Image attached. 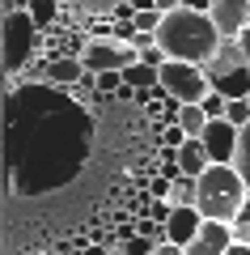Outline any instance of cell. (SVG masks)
Returning <instances> with one entry per match:
<instances>
[{
	"instance_id": "6da1fadb",
	"label": "cell",
	"mask_w": 250,
	"mask_h": 255,
	"mask_svg": "<svg viewBox=\"0 0 250 255\" xmlns=\"http://www.w3.org/2000/svg\"><path fill=\"white\" fill-rule=\"evenodd\" d=\"M221 43L225 38L216 34L212 17L199 13V9H191L187 0H178V9L166 13V21H161V30H157V47L166 51V60L195 64V68H204V64L221 51Z\"/></svg>"
},
{
	"instance_id": "7a4b0ae2",
	"label": "cell",
	"mask_w": 250,
	"mask_h": 255,
	"mask_svg": "<svg viewBox=\"0 0 250 255\" xmlns=\"http://www.w3.org/2000/svg\"><path fill=\"white\" fill-rule=\"evenodd\" d=\"M250 200L246 183L233 166H212V170L199 179V213L204 221H221V226H233V217L242 213V204Z\"/></svg>"
},
{
	"instance_id": "3957f363",
	"label": "cell",
	"mask_w": 250,
	"mask_h": 255,
	"mask_svg": "<svg viewBox=\"0 0 250 255\" xmlns=\"http://www.w3.org/2000/svg\"><path fill=\"white\" fill-rule=\"evenodd\" d=\"M204 77L212 85V94H221L225 102H246L250 98V64H246L238 43H221V51L204 64Z\"/></svg>"
},
{
	"instance_id": "277c9868",
	"label": "cell",
	"mask_w": 250,
	"mask_h": 255,
	"mask_svg": "<svg viewBox=\"0 0 250 255\" xmlns=\"http://www.w3.org/2000/svg\"><path fill=\"white\" fill-rule=\"evenodd\" d=\"M161 94H166V98H174L178 107H199V102L212 94V85H208L204 68H195V64H178V60H166V64H161Z\"/></svg>"
},
{
	"instance_id": "5b68a950",
	"label": "cell",
	"mask_w": 250,
	"mask_h": 255,
	"mask_svg": "<svg viewBox=\"0 0 250 255\" xmlns=\"http://www.w3.org/2000/svg\"><path fill=\"white\" fill-rule=\"evenodd\" d=\"M81 64H85V73H93V77H102V73H123V68H132V64H140V51H136V47L115 43L110 34H98V38L85 43Z\"/></svg>"
},
{
	"instance_id": "8992f818",
	"label": "cell",
	"mask_w": 250,
	"mask_h": 255,
	"mask_svg": "<svg viewBox=\"0 0 250 255\" xmlns=\"http://www.w3.org/2000/svg\"><path fill=\"white\" fill-rule=\"evenodd\" d=\"M30 38H34V21H30L26 4H9V13H4V73H17V68H26L30 60Z\"/></svg>"
},
{
	"instance_id": "52a82bcc",
	"label": "cell",
	"mask_w": 250,
	"mask_h": 255,
	"mask_svg": "<svg viewBox=\"0 0 250 255\" xmlns=\"http://www.w3.org/2000/svg\"><path fill=\"white\" fill-rule=\"evenodd\" d=\"M212 26L225 43H238L250 30V0H212Z\"/></svg>"
},
{
	"instance_id": "ba28073f",
	"label": "cell",
	"mask_w": 250,
	"mask_h": 255,
	"mask_svg": "<svg viewBox=\"0 0 250 255\" xmlns=\"http://www.w3.org/2000/svg\"><path fill=\"white\" fill-rule=\"evenodd\" d=\"M199 140H204V149H208V157H212V166H233V162H238V140H242V132L229 124V119L208 124V132H204Z\"/></svg>"
},
{
	"instance_id": "9c48e42d",
	"label": "cell",
	"mask_w": 250,
	"mask_h": 255,
	"mask_svg": "<svg viewBox=\"0 0 250 255\" xmlns=\"http://www.w3.org/2000/svg\"><path fill=\"white\" fill-rule=\"evenodd\" d=\"M199 234H204V213L199 209H174V217L166 221V243L182 247V251H187Z\"/></svg>"
},
{
	"instance_id": "30bf717a",
	"label": "cell",
	"mask_w": 250,
	"mask_h": 255,
	"mask_svg": "<svg viewBox=\"0 0 250 255\" xmlns=\"http://www.w3.org/2000/svg\"><path fill=\"white\" fill-rule=\"evenodd\" d=\"M233 247V230L221 221H204V234L187 247V255H229Z\"/></svg>"
},
{
	"instance_id": "8fae6325",
	"label": "cell",
	"mask_w": 250,
	"mask_h": 255,
	"mask_svg": "<svg viewBox=\"0 0 250 255\" xmlns=\"http://www.w3.org/2000/svg\"><path fill=\"white\" fill-rule=\"evenodd\" d=\"M178 170L187 174V179H204V174L212 170V157H208L204 140H187V145L178 149Z\"/></svg>"
},
{
	"instance_id": "7c38bea8",
	"label": "cell",
	"mask_w": 250,
	"mask_h": 255,
	"mask_svg": "<svg viewBox=\"0 0 250 255\" xmlns=\"http://www.w3.org/2000/svg\"><path fill=\"white\" fill-rule=\"evenodd\" d=\"M43 77H47L51 85H68V90H72V85H81V77H85V64L64 55V60H51V64H47Z\"/></svg>"
},
{
	"instance_id": "4fadbf2b",
	"label": "cell",
	"mask_w": 250,
	"mask_h": 255,
	"mask_svg": "<svg viewBox=\"0 0 250 255\" xmlns=\"http://www.w3.org/2000/svg\"><path fill=\"white\" fill-rule=\"evenodd\" d=\"M208 124H212V119L204 115V107H182V111H178V128L187 132L191 140H199V136H204V132H208Z\"/></svg>"
},
{
	"instance_id": "5bb4252c",
	"label": "cell",
	"mask_w": 250,
	"mask_h": 255,
	"mask_svg": "<svg viewBox=\"0 0 250 255\" xmlns=\"http://www.w3.org/2000/svg\"><path fill=\"white\" fill-rule=\"evenodd\" d=\"M233 170L242 174V183H246V191H250V128H242V140H238V162H233Z\"/></svg>"
},
{
	"instance_id": "9a60e30c",
	"label": "cell",
	"mask_w": 250,
	"mask_h": 255,
	"mask_svg": "<svg viewBox=\"0 0 250 255\" xmlns=\"http://www.w3.org/2000/svg\"><path fill=\"white\" fill-rule=\"evenodd\" d=\"M55 9H60V4H47V0H34V4H26V13H30V21H34V30L51 26V21H55Z\"/></svg>"
},
{
	"instance_id": "2e32d148",
	"label": "cell",
	"mask_w": 250,
	"mask_h": 255,
	"mask_svg": "<svg viewBox=\"0 0 250 255\" xmlns=\"http://www.w3.org/2000/svg\"><path fill=\"white\" fill-rule=\"evenodd\" d=\"M233 243H242V247H250V200L246 204H242V213H238V217H233Z\"/></svg>"
},
{
	"instance_id": "e0dca14e",
	"label": "cell",
	"mask_w": 250,
	"mask_h": 255,
	"mask_svg": "<svg viewBox=\"0 0 250 255\" xmlns=\"http://www.w3.org/2000/svg\"><path fill=\"white\" fill-rule=\"evenodd\" d=\"M199 107H204V115L212 119V124H216V119H225V115H229V102H225L221 94H208V98L199 102Z\"/></svg>"
},
{
	"instance_id": "ac0fdd59",
	"label": "cell",
	"mask_w": 250,
	"mask_h": 255,
	"mask_svg": "<svg viewBox=\"0 0 250 255\" xmlns=\"http://www.w3.org/2000/svg\"><path fill=\"white\" fill-rule=\"evenodd\" d=\"M225 119H229L238 132H242V128H250V98L246 102H229V115H225Z\"/></svg>"
},
{
	"instance_id": "d6986e66",
	"label": "cell",
	"mask_w": 250,
	"mask_h": 255,
	"mask_svg": "<svg viewBox=\"0 0 250 255\" xmlns=\"http://www.w3.org/2000/svg\"><path fill=\"white\" fill-rule=\"evenodd\" d=\"M187 140H191V136L182 132L178 124H166V128H161V145H166V149H182Z\"/></svg>"
},
{
	"instance_id": "ffe728a7",
	"label": "cell",
	"mask_w": 250,
	"mask_h": 255,
	"mask_svg": "<svg viewBox=\"0 0 250 255\" xmlns=\"http://www.w3.org/2000/svg\"><path fill=\"white\" fill-rule=\"evenodd\" d=\"M119 251H123V255H153V251H157V243H149V238H140V234H136V238H127V243L119 247Z\"/></svg>"
},
{
	"instance_id": "44dd1931",
	"label": "cell",
	"mask_w": 250,
	"mask_h": 255,
	"mask_svg": "<svg viewBox=\"0 0 250 255\" xmlns=\"http://www.w3.org/2000/svg\"><path fill=\"white\" fill-rule=\"evenodd\" d=\"M119 90H123V73H102V77H98V94H106V98H115Z\"/></svg>"
},
{
	"instance_id": "7402d4cb",
	"label": "cell",
	"mask_w": 250,
	"mask_h": 255,
	"mask_svg": "<svg viewBox=\"0 0 250 255\" xmlns=\"http://www.w3.org/2000/svg\"><path fill=\"white\" fill-rule=\"evenodd\" d=\"M149 217L157 221V226H166V221L174 217V204H170V200H153V204H149Z\"/></svg>"
},
{
	"instance_id": "603a6c76",
	"label": "cell",
	"mask_w": 250,
	"mask_h": 255,
	"mask_svg": "<svg viewBox=\"0 0 250 255\" xmlns=\"http://www.w3.org/2000/svg\"><path fill=\"white\" fill-rule=\"evenodd\" d=\"M153 255H187V251H182V247H174V243H161Z\"/></svg>"
},
{
	"instance_id": "cb8c5ba5",
	"label": "cell",
	"mask_w": 250,
	"mask_h": 255,
	"mask_svg": "<svg viewBox=\"0 0 250 255\" xmlns=\"http://www.w3.org/2000/svg\"><path fill=\"white\" fill-rule=\"evenodd\" d=\"M238 47H242V55H246V64H250V30H246L242 38H238Z\"/></svg>"
},
{
	"instance_id": "d4e9b609",
	"label": "cell",
	"mask_w": 250,
	"mask_h": 255,
	"mask_svg": "<svg viewBox=\"0 0 250 255\" xmlns=\"http://www.w3.org/2000/svg\"><path fill=\"white\" fill-rule=\"evenodd\" d=\"M85 255H110V247H85Z\"/></svg>"
},
{
	"instance_id": "484cf974",
	"label": "cell",
	"mask_w": 250,
	"mask_h": 255,
	"mask_svg": "<svg viewBox=\"0 0 250 255\" xmlns=\"http://www.w3.org/2000/svg\"><path fill=\"white\" fill-rule=\"evenodd\" d=\"M229 255H250V247H242V243H233V247H229Z\"/></svg>"
}]
</instances>
